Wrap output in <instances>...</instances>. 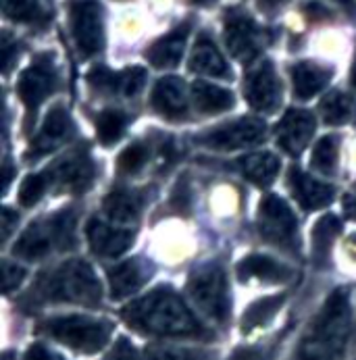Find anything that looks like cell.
<instances>
[{"label": "cell", "instance_id": "obj_1", "mask_svg": "<svg viewBox=\"0 0 356 360\" xmlns=\"http://www.w3.org/2000/svg\"><path fill=\"white\" fill-rule=\"evenodd\" d=\"M125 323L146 335L158 338H208L203 323L186 307L179 294L167 285H160L144 298L123 309Z\"/></svg>", "mask_w": 356, "mask_h": 360}, {"label": "cell", "instance_id": "obj_2", "mask_svg": "<svg viewBox=\"0 0 356 360\" xmlns=\"http://www.w3.org/2000/svg\"><path fill=\"white\" fill-rule=\"evenodd\" d=\"M350 323L352 309L348 292H331L306 333L300 360H340L350 335Z\"/></svg>", "mask_w": 356, "mask_h": 360}, {"label": "cell", "instance_id": "obj_3", "mask_svg": "<svg viewBox=\"0 0 356 360\" xmlns=\"http://www.w3.org/2000/svg\"><path fill=\"white\" fill-rule=\"evenodd\" d=\"M34 298L42 302L98 307L102 302V285L94 269L86 260L75 258L44 273L34 290Z\"/></svg>", "mask_w": 356, "mask_h": 360}, {"label": "cell", "instance_id": "obj_4", "mask_svg": "<svg viewBox=\"0 0 356 360\" xmlns=\"http://www.w3.org/2000/svg\"><path fill=\"white\" fill-rule=\"evenodd\" d=\"M40 329L51 335L52 340L84 352L94 354L101 352L110 340L113 323L106 319H92L82 314H67V316H54L40 325Z\"/></svg>", "mask_w": 356, "mask_h": 360}, {"label": "cell", "instance_id": "obj_5", "mask_svg": "<svg viewBox=\"0 0 356 360\" xmlns=\"http://www.w3.org/2000/svg\"><path fill=\"white\" fill-rule=\"evenodd\" d=\"M188 292L194 304L217 323L229 319V294L227 277L219 262H206L198 266L188 281Z\"/></svg>", "mask_w": 356, "mask_h": 360}, {"label": "cell", "instance_id": "obj_6", "mask_svg": "<svg viewBox=\"0 0 356 360\" xmlns=\"http://www.w3.org/2000/svg\"><path fill=\"white\" fill-rule=\"evenodd\" d=\"M258 233L262 240L277 248H286L290 252H296L298 248V223L290 206L286 205L279 196L267 194L260 200L258 208Z\"/></svg>", "mask_w": 356, "mask_h": 360}, {"label": "cell", "instance_id": "obj_7", "mask_svg": "<svg viewBox=\"0 0 356 360\" xmlns=\"http://www.w3.org/2000/svg\"><path fill=\"white\" fill-rule=\"evenodd\" d=\"M69 19L75 46L82 56H94L102 51V8L98 0H73L69 4Z\"/></svg>", "mask_w": 356, "mask_h": 360}, {"label": "cell", "instance_id": "obj_8", "mask_svg": "<svg viewBox=\"0 0 356 360\" xmlns=\"http://www.w3.org/2000/svg\"><path fill=\"white\" fill-rule=\"evenodd\" d=\"M267 134V127L260 119L255 117H242L231 123L219 125L210 131H204L198 136V142L206 148L215 150H238L258 144Z\"/></svg>", "mask_w": 356, "mask_h": 360}, {"label": "cell", "instance_id": "obj_9", "mask_svg": "<svg viewBox=\"0 0 356 360\" xmlns=\"http://www.w3.org/2000/svg\"><path fill=\"white\" fill-rule=\"evenodd\" d=\"M56 88H58V73L49 56H40L32 67H27L21 73L17 82V94L27 106L30 115L36 112L38 106L52 96Z\"/></svg>", "mask_w": 356, "mask_h": 360}, {"label": "cell", "instance_id": "obj_10", "mask_svg": "<svg viewBox=\"0 0 356 360\" xmlns=\"http://www.w3.org/2000/svg\"><path fill=\"white\" fill-rule=\"evenodd\" d=\"M225 42L236 58L253 60L260 52V30L255 19L240 8H229L225 15Z\"/></svg>", "mask_w": 356, "mask_h": 360}, {"label": "cell", "instance_id": "obj_11", "mask_svg": "<svg viewBox=\"0 0 356 360\" xmlns=\"http://www.w3.org/2000/svg\"><path fill=\"white\" fill-rule=\"evenodd\" d=\"M244 92L248 104L256 110L275 112L281 106V84L271 60H262L248 73Z\"/></svg>", "mask_w": 356, "mask_h": 360}, {"label": "cell", "instance_id": "obj_12", "mask_svg": "<svg viewBox=\"0 0 356 360\" xmlns=\"http://www.w3.org/2000/svg\"><path fill=\"white\" fill-rule=\"evenodd\" d=\"M314 134V117L305 108H290L277 125V144L288 155H300Z\"/></svg>", "mask_w": 356, "mask_h": 360}, {"label": "cell", "instance_id": "obj_13", "mask_svg": "<svg viewBox=\"0 0 356 360\" xmlns=\"http://www.w3.org/2000/svg\"><path fill=\"white\" fill-rule=\"evenodd\" d=\"M86 236H88V242H90V248L94 250V255L106 258L121 257L134 244V231L132 229H123V227L102 223L101 219L88 221Z\"/></svg>", "mask_w": 356, "mask_h": 360}, {"label": "cell", "instance_id": "obj_14", "mask_svg": "<svg viewBox=\"0 0 356 360\" xmlns=\"http://www.w3.org/2000/svg\"><path fill=\"white\" fill-rule=\"evenodd\" d=\"M52 184L67 192H86L94 179V162L84 155H73L58 160L51 171Z\"/></svg>", "mask_w": 356, "mask_h": 360}, {"label": "cell", "instance_id": "obj_15", "mask_svg": "<svg viewBox=\"0 0 356 360\" xmlns=\"http://www.w3.org/2000/svg\"><path fill=\"white\" fill-rule=\"evenodd\" d=\"M288 184L290 192L296 198V202L303 206L305 210H317L327 206L336 198V188L329 184H323L310 175H306L303 169L292 167L288 173Z\"/></svg>", "mask_w": 356, "mask_h": 360}, {"label": "cell", "instance_id": "obj_16", "mask_svg": "<svg viewBox=\"0 0 356 360\" xmlns=\"http://www.w3.org/2000/svg\"><path fill=\"white\" fill-rule=\"evenodd\" d=\"M153 275V264H148L142 258H132L125 260L108 271V285H110V296L113 300L127 298L136 294Z\"/></svg>", "mask_w": 356, "mask_h": 360}, {"label": "cell", "instance_id": "obj_17", "mask_svg": "<svg viewBox=\"0 0 356 360\" xmlns=\"http://www.w3.org/2000/svg\"><path fill=\"white\" fill-rule=\"evenodd\" d=\"M54 248H58L56 231H54L52 219H46V221L32 223L21 233L13 252H15V257L25 258V260H40V258L49 257Z\"/></svg>", "mask_w": 356, "mask_h": 360}, {"label": "cell", "instance_id": "obj_18", "mask_svg": "<svg viewBox=\"0 0 356 360\" xmlns=\"http://www.w3.org/2000/svg\"><path fill=\"white\" fill-rule=\"evenodd\" d=\"M151 104L156 112H160L167 119H182L188 110V98H186V84L175 77H160L153 88Z\"/></svg>", "mask_w": 356, "mask_h": 360}, {"label": "cell", "instance_id": "obj_19", "mask_svg": "<svg viewBox=\"0 0 356 360\" xmlns=\"http://www.w3.org/2000/svg\"><path fill=\"white\" fill-rule=\"evenodd\" d=\"M71 136H73V121H71L69 112L63 106H54L51 112L46 115L44 125H42L40 134L36 136L30 155H46L54 148H58L63 142H67Z\"/></svg>", "mask_w": 356, "mask_h": 360}, {"label": "cell", "instance_id": "obj_20", "mask_svg": "<svg viewBox=\"0 0 356 360\" xmlns=\"http://www.w3.org/2000/svg\"><path fill=\"white\" fill-rule=\"evenodd\" d=\"M190 34V23H182L177 25L173 32H169L167 36H163L160 40H156L153 46L146 51L148 60L158 69H171L177 67L184 51H186V40Z\"/></svg>", "mask_w": 356, "mask_h": 360}, {"label": "cell", "instance_id": "obj_21", "mask_svg": "<svg viewBox=\"0 0 356 360\" xmlns=\"http://www.w3.org/2000/svg\"><path fill=\"white\" fill-rule=\"evenodd\" d=\"M331 69L312 63V60H300L292 67V84H294V96L300 101H308L314 94H319L331 79Z\"/></svg>", "mask_w": 356, "mask_h": 360}, {"label": "cell", "instance_id": "obj_22", "mask_svg": "<svg viewBox=\"0 0 356 360\" xmlns=\"http://www.w3.org/2000/svg\"><path fill=\"white\" fill-rule=\"evenodd\" d=\"M190 69L203 75H210V77H221V79H229L231 71L227 60L221 56L219 49L215 46V42L204 34L198 38L192 58H190Z\"/></svg>", "mask_w": 356, "mask_h": 360}, {"label": "cell", "instance_id": "obj_23", "mask_svg": "<svg viewBox=\"0 0 356 360\" xmlns=\"http://www.w3.org/2000/svg\"><path fill=\"white\" fill-rule=\"evenodd\" d=\"M104 212L115 225H132L142 210V198L129 190H113L104 198Z\"/></svg>", "mask_w": 356, "mask_h": 360}, {"label": "cell", "instance_id": "obj_24", "mask_svg": "<svg viewBox=\"0 0 356 360\" xmlns=\"http://www.w3.org/2000/svg\"><path fill=\"white\" fill-rule=\"evenodd\" d=\"M292 275V271L273 260L269 257H262V255H253V257H246L240 264H238V277L242 281H248V279H262V281H286L288 277Z\"/></svg>", "mask_w": 356, "mask_h": 360}, {"label": "cell", "instance_id": "obj_25", "mask_svg": "<svg viewBox=\"0 0 356 360\" xmlns=\"http://www.w3.org/2000/svg\"><path fill=\"white\" fill-rule=\"evenodd\" d=\"M238 165H240V171L244 173V177L258 188L271 186L279 171V160L271 153H256V155L244 156V158H240Z\"/></svg>", "mask_w": 356, "mask_h": 360}, {"label": "cell", "instance_id": "obj_26", "mask_svg": "<svg viewBox=\"0 0 356 360\" xmlns=\"http://www.w3.org/2000/svg\"><path fill=\"white\" fill-rule=\"evenodd\" d=\"M192 96H194L196 108L201 112H204V115L229 110L234 106V103H236V98H234V94L229 90L212 86V84H206V82H194Z\"/></svg>", "mask_w": 356, "mask_h": 360}, {"label": "cell", "instance_id": "obj_27", "mask_svg": "<svg viewBox=\"0 0 356 360\" xmlns=\"http://www.w3.org/2000/svg\"><path fill=\"white\" fill-rule=\"evenodd\" d=\"M342 225H340V219L333 217V214H325L321 217L317 223H314V229H312V252H314V262L319 264H325L329 252H331V246H333V240L338 238Z\"/></svg>", "mask_w": 356, "mask_h": 360}, {"label": "cell", "instance_id": "obj_28", "mask_svg": "<svg viewBox=\"0 0 356 360\" xmlns=\"http://www.w3.org/2000/svg\"><path fill=\"white\" fill-rule=\"evenodd\" d=\"M321 115L329 125H342L356 119V103L344 92H331L321 103Z\"/></svg>", "mask_w": 356, "mask_h": 360}, {"label": "cell", "instance_id": "obj_29", "mask_svg": "<svg viewBox=\"0 0 356 360\" xmlns=\"http://www.w3.org/2000/svg\"><path fill=\"white\" fill-rule=\"evenodd\" d=\"M127 125V115L123 110L117 108H106L102 110L96 119V134L104 146H110L113 142H117Z\"/></svg>", "mask_w": 356, "mask_h": 360}, {"label": "cell", "instance_id": "obj_30", "mask_svg": "<svg viewBox=\"0 0 356 360\" xmlns=\"http://www.w3.org/2000/svg\"><path fill=\"white\" fill-rule=\"evenodd\" d=\"M2 11L8 19L19 23H42L49 19L38 0H2Z\"/></svg>", "mask_w": 356, "mask_h": 360}, {"label": "cell", "instance_id": "obj_31", "mask_svg": "<svg viewBox=\"0 0 356 360\" xmlns=\"http://www.w3.org/2000/svg\"><path fill=\"white\" fill-rule=\"evenodd\" d=\"M340 138L338 136H325L317 142L312 150V169L321 175H331L338 165V150H340Z\"/></svg>", "mask_w": 356, "mask_h": 360}, {"label": "cell", "instance_id": "obj_32", "mask_svg": "<svg viewBox=\"0 0 356 360\" xmlns=\"http://www.w3.org/2000/svg\"><path fill=\"white\" fill-rule=\"evenodd\" d=\"M284 302V296H275V298H262V300H258L255 302L250 309L246 310V314H244V321H242V327H244V331H250V329H255L258 325H262L275 310L279 309V304Z\"/></svg>", "mask_w": 356, "mask_h": 360}, {"label": "cell", "instance_id": "obj_33", "mask_svg": "<svg viewBox=\"0 0 356 360\" xmlns=\"http://www.w3.org/2000/svg\"><path fill=\"white\" fill-rule=\"evenodd\" d=\"M148 160V148L144 144H132L127 146L119 158H117V167L121 173H138Z\"/></svg>", "mask_w": 356, "mask_h": 360}, {"label": "cell", "instance_id": "obj_34", "mask_svg": "<svg viewBox=\"0 0 356 360\" xmlns=\"http://www.w3.org/2000/svg\"><path fill=\"white\" fill-rule=\"evenodd\" d=\"M49 181L42 175H27L19 188V202L21 206H34L38 205V200L42 198L44 190H46Z\"/></svg>", "mask_w": 356, "mask_h": 360}, {"label": "cell", "instance_id": "obj_35", "mask_svg": "<svg viewBox=\"0 0 356 360\" xmlns=\"http://www.w3.org/2000/svg\"><path fill=\"white\" fill-rule=\"evenodd\" d=\"M144 360H206L204 354L177 346H151Z\"/></svg>", "mask_w": 356, "mask_h": 360}, {"label": "cell", "instance_id": "obj_36", "mask_svg": "<svg viewBox=\"0 0 356 360\" xmlns=\"http://www.w3.org/2000/svg\"><path fill=\"white\" fill-rule=\"evenodd\" d=\"M146 84V71L142 67H129L119 73V94L136 96Z\"/></svg>", "mask_w": 356, "mask_h": 360}, {"label": "cell", "instance_id": "obj_37", "mask_svg": "<svg viewBox=\"0 0 356 360\" xmlns=\"http://www.w3.org/2000/svg\"><path fill=\"white\" fill-rule=\"evenodd\" d=\"M88 82L101 92H108V94L119 92V73H113L106 67H94L88 73Z\"/></svg>", "mask_w": 356, "mask_h": 360}, {"label": "cell", "instance_id": "obj_38", "mask_svg": "<svg viewBox=\"0 0 356 360\" xmlns=\"http://www.w3.org/2000/svg\"><path fill=\"white\" fill-rule=\"evenodd\" d=\"M25 277V269L15 264V262H8L4 260L2 262V281H4V294H11L13 290L19 288V283L23 281Z\"/></svg>", "mask_w": 356, "mask_h": 360}, {"label": "cell", "instance_id": "obj_39", "mask_svg": "<svg viewBox=\"0 0 356 360\" xmlns=\"http://www.w3.org/2000/svg\"><path fill=\"white\" fill-rule=\"evenodd\" d=\"M106 360H138V356H136V348H134L125 338H121V340L115 344V348L110 350V354L106 356Z\"/></svg>", "mask_w": 356, "mask_h": 360}, {"label": "cell", "instance_id": "obj_40", "mask_svg": "<svg viewBox=\"0 0 356 360\" xmlns=\"http://www.w3.org/2000/svg\"><path fill=\"white\" fill-rule=\"evenodd\" d=\"M15 56H17V42H13L8 34H2V60H4V73H8V69H11Z\"/></svg>", "mask_w": 356, "mask_h": 360}, {"label": "cell", "instance_id": "obj_41", "mask_svg": "<svg viewBox=\"0 0 356 360\" xmlns=\"http://www.w3.org/2000/svg\"><path fill=\"white\" fill-rule=\"evenodd\" d=\"M25 360H63V359H61L56 352L49 350L46 346H42V344H34V346L27 350Z\"/></svg>", "mask_w": 356, "mask_h": 360}, {"label": "cell", "instance_id": "obj_42", "mask_svg": "<svg viewBox=\"0 0 356 360\" xmlns=\"http://www.w3.org/2000/svg\"><path fill=\"white\" fill-rule=\"evenodd\" d=\"M305 13L310 19H317V21H323V19H329V17H331V11L325 8V6L319 4V2H308L305 6Z\"/></svg>", "mask_w": 356, "mask_h": 360}, {"label": "cell", "instance_id": "obj_43", "mask_svg": "<svg viewBox=\"0 0 356 360\" xmlns=\"http://www.w3.org/2000/svg\"><path fill=\"white\" fill-rule=\"evenodd\" d=\"M17 214L11 210V208H4L2 210V240H6L8 236H11V231H13V227L17 225Z\"/></svg>", "mask_w": 356, "mask_h": 360}, {"label": "cell", "instance_id": "obj_44", "mask_svg": "<svg viewBox=\"0 0 356 360\" xmlns=\"http://www.w3.org/2000/svg\"><path fill=\"white\" fill-rule=\"evenodd\" d=\"M344 208H346V214H348L350 219H355L356 221V198L355 196H348V198L344 200Z\"/></svg>", "mask_w": 356, "mask_h": 360}, {"label": "cell", "instance_id": "obj_45", "mask_svg": "<svg viewBox=\"0 0 356 360\" xmlns=\"http://www.w3.org/2000/svg\"><path fill=\"white\" fill-rule=\"evenodd\" d=\"M11 177H13L11 165H8V162H4V190H6V188H8V184H11Z\"/></svg>", "mask_w": 356, "mask_h": 360}, {"label": "cell", "instance_id": "obj_46", "mask_svg": "<svg viewBox=\"0 0 356 360\" xmlns=\"http://www.w3.org/2000/svg\"><path fill=\"white\" fill-rule=\"evenodd\" d=\"M350 84L356 90V52H355V63H352V71H350Z\"/></svg>", "mask_w": 356, "mask_h": 360}, {"label": "cell", "instance_id": "obj_47", "mask_svg": "<svg viewBox=\"0 0 356 360\" xmlns=\"http://www.w3.org/2000/svg\"><path fill=\"white\" fill-rule=\"evenodd\" d=\"M260 2H265V4H271V6H275V4H279V2H284V0H260Z\"/></svg>", "mask_w": 356, "mask_h": 360}, {"label": "cell", "instance_id": "obj_48", "mask_svg": "<svg viewBox=\"0 0 356 360\" xmlns=\"http://www.w3.org/2000/svg\"><path fill=\"white\" fill-rule=\"evenodd\" d=\"M338 2H342V4H346V6H355V0H338Z\"/></svg>", "mask_w": 356, "mask_h": 360}, {"label": "cell", "instance_id": "obj_49", "mask_svg": "<svg viewBox=\"0 0 356 360\" xmlns=\"http://www.w3.org/2000/svg\"><path fill=\"white\" fill-rule=\"evenodd\" d=\"M190 2H203V0H190Z\"/></svg>", "mask_w": 356, "mask_h": 360}]
</instances>
